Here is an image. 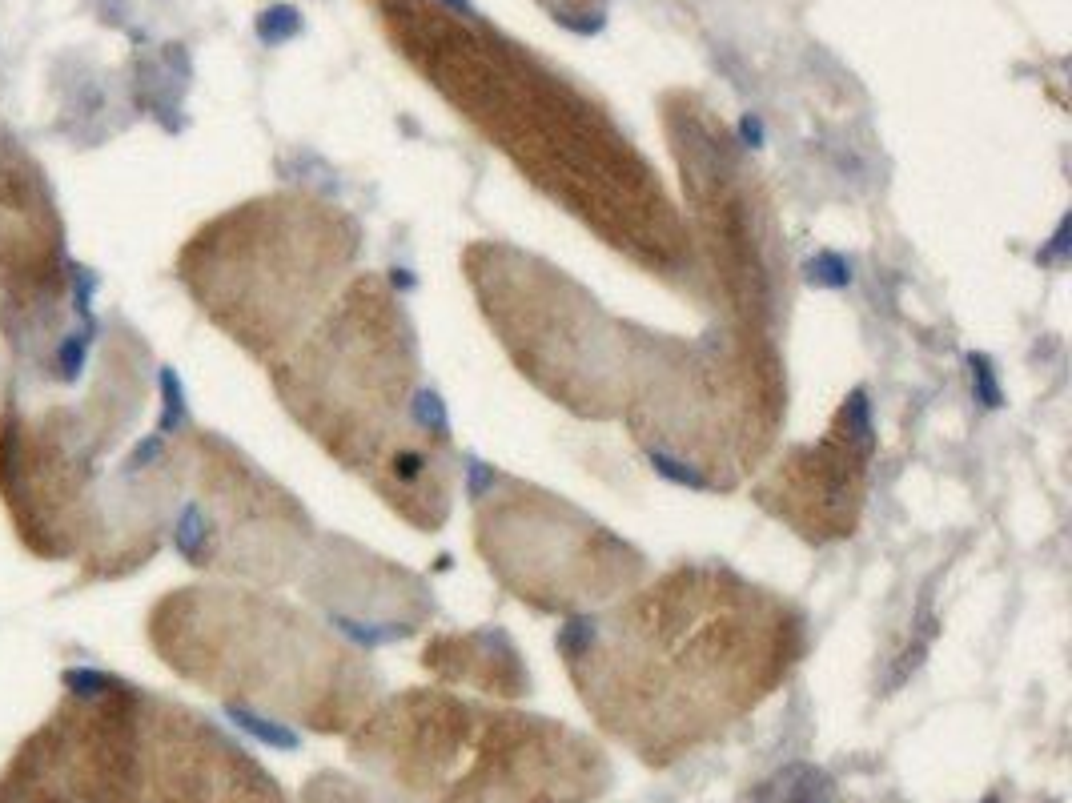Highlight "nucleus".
I'll return each instance as SVG.
<instances>
[{
  "label": "nucleus",
  "mask_w": 1072,
  "mask_h": 803,
  "mask_svg": "<svg viewBox=\"0 0 1072 803\" xmlns=\"http://www.w3.org/2000/svg\"><path fill=\"white\" fill-rule=\"evenodd\" d=\"M229 719H233L241 731L257 735L261 743H270V747H282V751H294V747H298V735H294L290 727L261 719V715H253V711H245V707H237V703H229Z\"/></svg>",
  "instance_id": "obj_1"
},
{
  "label": "nucleus",
  "mask_w": 1072,
  "mask_h": 803,
  "mask_svg": "<svg viewBox=\"0 0 1072 803\" xmlns=\"http://www.w3.org/2000/svg\"><path fill=\"white\" fill-rule=\"evenodd\" d=\"M808 282L812 286H824V290H844L852 282V265H848V257L824 249V253H816L808 261Z\"/></svg>",
  "instance_id": "obj_2"
},
{
  "label": "nucleus",
  "mask_w": 1072,
  "mask_h": 803,
  "mask_svg": "<svg viewBox=\"0 0 1072 803\" xmlns=\"http://www.w3.org/2000/svg\"><path fill=\"white\" fill-rule=\"evenodd\" d=\"M302 33V17H298V9H290V5H274L270 13H261L257 17V37L265 41V45H282V41H290V37H298Z\"/></svg>",
  "instance_id": "obj_3"
},
{
  "label": "nucleus",
  "mask_w": 1072,
  "mask_h": 803,
  "mask_svg": "<svg viewBox=\"0 0 1072 803\" xmlns=\"http://www.w3.org/2000/svg\"><path fill=\"white\" fill-rule=\"evenodd\" d=\"M968 370H972V394H976V402H980L984 410L1004 406V394H1000V382H996L992 362H988L984 354H972V358H968Z\"/></svg>",
  "instance_id": "obj_4"
},
{
  "label": "nucleus",
  "mask_w": 1072,
  "mask_h": 803,
  "mask_svg": "<svg viewBox=\"0 0 1072 803\" xmlns=\"http://www.w3.org/2000/svg\"><path fill=\"white\" fill-rule=\"evenodd\" d=\"M177 551L185 555V559H201V551H205V514L197 510V506H185V514H181V522H177Z\"/></svg>",
  "instance_id": "obj_5"
},
{
  "label": "nucleus",
  "mask_w": 1072,
  "mask_h": 803,
  "mask_svg": "<svg viewBox=\"0 0 1072 803\" xmlns=\"http://www.w3.org/2000/svg\"><path fill=\"white\" fill-rule=\"evenodd\" d=\"M651 466H655V474H663V478L675 482V486L707 490V478H703L695 466H687V462H679V458H671V454H663V450H651Z\"/></svg>",
  "instance_id": "obj_6"
},
{
  "label": "nucleus",
  "mask_w": 1072,
  "mask_h": 803,
  "mask_svg": "<svg viewBox=\"0 0 1072 803\" xmlns=\"http://www.w3.org/2000/svg\"><path fill=\"white\" fill-rule=\"evenodd\" d=\"M334 623H338L342 635H350L362 647H378V643H390V639L402 635V627H394V623H358V619H342V615Z\"/></svg>",
  "instance_id": "obj_7"
},
{
  "label": "nucleus",
  "mask_w": 1072,
  "mask_h": 803,
  "mask_svg": "<svg viewBox=\"0 0 1072 803\" xmlns=\"http://www.w3.org/2000/svg\"><path fill=\"white\" fill-rule=\"evenodd\" d=\"M161 390H165V418H161V434L177 430L181 418H185V394H181V382L173 370H161Z\"/></svg>",
  "instance_id": "obj_8"
},
{
  "label": "nucleus",
  "mask_w": 1072,
  "mask_h": 803,
  "mask_svg": "<svg viewBox=\"0 0 1072 803\" xmlns=\"http://www.w3.org/2000/svg\"><path fill=\"white\" fill-rule=\"evenodd\" d=\"M414 418L426 426V430H434V434H446V406H442V398L434 394V390H422L418 398H414Z\"/></svg>",
  "instance_id": "obj_9"
},
{
  "label": "nucleus",
  "mask_w": 1072,
  "mask_h": 803,
  "mask_svg": "<svg viewBox=\"0 0 1072 803\" xmlns=\"http://www.w3.org/2000/svg\"><path fill=\"white\" fill-rule=\"evenodd\" d=\"M1068 233H1072V221H1068V217H1060V225H1056V233H1052V245H1048V249H1040V253H1036V261H1060V257L1068 253V245H1072V241H1068Z\"/></svg>",
  "instance_id": "obj_10"
},
{
  "label": "nucleus",
  "mask_w": 1072,
  "mask_h": 803,
  "mask_svg": "<svg viewBox=\"0 0 1072 803\" xmlns=\"http://www.w3.org/2000/svg\"><path fill=\"white\" fill-rule=\"evenodd\" d=\"M591 639H595V627H591V623H583V619H579V623H571V627H563V647H567L571 655H579V651H583Z\"/></svg>",
  "instance_id": "obj_11"
},
{
  "label": "nucleus",
  "mask_w": 1072,
  "mask_h": 803,
  "mask_svg": "<svg viewBox=\"0 0 1072 803\" xmlns=\"http://www.w3.org/2000/svg\"><path fill=\"white\" fill-rule=\"evenodd\" d=\"M466 474H470V498H482V494L494 486V470H490L486 462H478V458L466 466Z\"/></svg>",
  "instance_id": "obj_12"
},
{
  "label": "nucleus",
  "mask_w": 1072,
  "mask_h": 803,
  "mask_svg": "<svg viewBox=\"0 0 1072 803\" xmlns=\"http://www.w3.org/2000/svg\"><path fill=\"white\" fill-rule=\"evenodd\" d=\"M739 141H743L747 149H759V145H763V121H759V117H743V121H739Z\"/></svg>",
  "instance_id": "obj_13"
},
{
  "label": "nucleus",
  "mask_w": 1072,
  "mask_h": 803,
  "mask_svg": "<svg viewBox=\"0 0 1072 803\" xmlns=\"http://www.w3.org/2000/svg\"><path fill=\"white\" fill-rule=\"evenodd\" d=\"M422 466H426V462H422V454H414V450L398 454V462H394L398 478H406V482H410V478H418V474H422Z\"/></svg>",
  "instance_id": "obj_14"
},
{
  "label": "nucleus",
  "mask_w": 1072,
  "mask_h": 803,
  "mask_svg": "<svg viewBox=\"0 0 1072 803\" xmlns=\"http://www.w3.org/2000/svg\"><path fill=\"white\" fill-rule=\"evenodd\" d=\"M390 282H394L398 290H414V278H410V270H394V274H390Z\"/></svg>",
  "instance_id": "obj_15"
},
{
  "label": "nucleus",
  "mask_w": 1072,
  "mask_h": 803,
  "mask_svg": "<svg viewBox=\"0 0 1072 803\" xmlns=\"http://www.w3.org/2000/svg\"><path fill=\"white\" fill-rule=\"evenodd\" d=\"M446 5H450L454 13H466V17H478V13H474V5H470V0H446Z\"/></svg>",
  "instance_id": "obj_16"
},
{
  "label": "nucleus",
  "mask_w": 1072,
  "mask_h": 803,
  "mask_svg": "<svg viewBox=\"0 0 1072 803\" xmlns=\"http://www.w3.org/2000/svg\"><path fill=\"white\" fill-rule=\"evenodd\" d=\"M984 803H996V799H984Z\"/></svg>",
  "instance_id": "obj_17"
}]
</instances>
